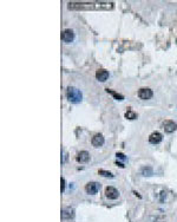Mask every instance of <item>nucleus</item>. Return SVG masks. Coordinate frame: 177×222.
I'll list each match as a JSON object with an SVG mask.
<instances>
[{"mask_svg": "<svg viewBox=\"0 0 177 222\" xmlns=\"http://www.w3.org/2000/svg\"><path fill=\"white\" fill-rule=\"evenodd\" d=\"M96 78H97L99 82H105V81L109 78V72H108L105 69H99V70H97V72H96Z\"/></svg>", "mask_w": 177, "mask_h": 222, "instance_id": "11", "label": "nucleus"}, {"mask_svg": "<svg viewBox=\"0 0 177 222\" xmlns=\"http://www.w3.org/2000/svg\"><path fill=\"white\" fill-rule=\"evenodd\" d=\"M69 10H111L113 7L112 2H70Z\"/></svg>", "mask_w": 177, "mask_h": 222, "instance_id": "1", "label": "nucleus"}, {"mask_svg": "<svg viewBox=\"0 0 177 222\" xmlns=\"http://www.w3.org/2000/svg\"><path fill=\"white\" fill-rule=\"evenodd\" d=\"M76 160H77L78 163H88L90 161V154L88 151H80V152L77 154Z\"/></svg>", "mask_w": 177, "mask_h": 222, "instance_id": "10", "label": "nucleus"}, {"mask_svg": "<svg viewBox=\"0 0 177 222\" xmlns=\"http://www.w3.org/2000/svg\"><path fill=\"white\" fill-rule=\"evenodd\" d=\"M104 142H105V139H104L103 135H100V133H96V135L92 137V139H91L92 145H93V147H96V148L102 147V145L104 144Z\"/></svg>", "mask_w": 177, "mask_h": 222, "instance_id": "8", "label": "nucleus"}, {"mask_svg": "<svg viewBox=\"0 0 177 222\" xmlns=\"http://www.w3.org/2000/svg\"><path fill=\"white\" fill-rule=\"evenodd\" d=\"M65 190V180L61 177V193Z\"/></svg>", "mask_w": 177, "mask_h": 222, "instance_id": "18", "label": "nucleus"}, {"mask_svg": "<svg viewBox=\"0 0 177 222\" xmlns=\"http://www.w3.org/2000/svg\"><path fill=\"white\" fill-rule=\"evenodd\" d=\"M162 139H163V136H162V133H158V131H155V133H152L149 136V142L151 144H158V143L162 142Z\"/></svg>", "mask_w": 177, "mask_h": 222, "instance_id": "9", "label": "nucleus"}, {"mask_svg": "<svg viewBox=\"0 0 177 222\" xmlns=\"http://www.w3.org/2000/svg\"><path fill=\"white\" fill-rule=\"evenodd\" d=\"M100 189V184L98 182H88L85 185V191L90 195H94Z\"/></svg>", "mask_w": 177, "mask_h": 222, "instance_id": "3", "label": "nucleus"}, {"mask_svg": "<svg viewBox=\"0 0 177 222\" xmlns=\"http://www.w3.org/2000/svg\"><path fill=\"white\" fill-rule=\"evenodd\" d=\"M116 164H117V166H119V167H121V168H124V164H122V163H119V162H118V161H117V162H116Z\"/></svg>", "mask_w": 177, "mask_h": 222, "instance_id": "19", "label": "nucleus"}, {"mask_svg": "<svg viewBox=\"0 0 177 222\" xmlns=\"http://www.w3.org/2000/svg\"><path fill=\"white\" fill-rule=\"evenodd\" d=\"M106 92H108V93H111L117 100H123V99H124V96H123V95H121V93H118V92H116V91H113V90L106 89Z\"/></svg>", "mask_w": 177, "mask_h": 222, "instance_id": "13", "label": "nucleus"}, {"mask_svg": "<svg viewBox=\"0 0 177 222\" xmlns=\"http://www.w3.org/2000/svg\"><path fill=\"white\" fill-rule=\"evenodd\" d=\"M105 196L109 200H116V199H118L119 193L115 187H106L105 188Z\"/></svg>", "mask_w": 177, "mask_h": 222, "instance_id": "5", "label": "nucleus"}, {"mask_svg": "<svg viewBox=\"0 0 177 222\" xmlns=\"http://www.w3.org/2000/svg\"><path fill=\"white\" fill-rule=\"evenodd\" d=\"M98 173H99V175H102L104 177H113V175L110 171H106V170H103V169H100Z\"/></svg>", "mask_w": 177, "mask_h": 222, "instance_id": "16", "label": "nucleus"}, {"mask_svg": "<svg viewBox=\"0 0 177 222\" xmlns=\"http://www.w3.org/2000/svg\"><path fill=\"white\" fill-rule=\"evenodd\" d=\"M117 157H118V158H121V160H127V157H125V156H124L122 152H117Z\"/></svg>", "mask_w": 177, "mask_h": 222, "instance_id": "17", "label": "nucleus"}, {"mask_svg": "<svg viewBox=\"0 0 177 222\" xmlns=\"http://www.w3.org/2000/svg\"><path fill=\"white\" fill-rule=\"evenodd\" d=\"M73 216H75L73 209H71V208H65V209H63V212H61V219H64V220H70V219H72Z\"/></svg>", "mask_w": 177, "mask_h": 222, "instance_id": "12", "label": "nucleus"}, {"mask_svg": "<svg viewBox=\"0 0 177 222\" xmlns=\"http://www.w3.org/2000/svg\"><path fill=\"white\" fill-rule=\"evenodd\" d=\"M125 118H128V119H136L137 118V114L133 112L132 110H128L125 112Z\"/></svg>", "mask_w": 177, "mask_h": 222, "instance_id": "14", "label": "nucleus"}, {"mask_svg": "<svg viewBox=\"0 0 177 222\" xmlns=\"http://www.w3.org/2000/svg\"><path fill=\"white\" fill-rule=\"evenodd\" d=\"M75 38V34H73V31L70 30V29H66L63 31L61 33V40L65 42V43H71Z\"/></svg>", "mask_w": 177, "mask_h": 222, "instance_id": "7", "label": "nucleus"}, {"mask_svg": "<svg viewBox=\"0 0 177 222\" xmlns=\"http://www.w3.org/2000/svg\"><path fill=\"white\" fill-rule=\"evenodd\" d=\"M138 97L143 100H146V99H150L152 96H154V92L151 89H148V88H142V89L138 90Z\"/></svg>", "mask_w": 177, "mask_h": 222, "instance_id": "4", "label": "nucleus"}, {"mask_svg": "<svg viewBox=\"0 0 177 222\" xmlns=\"http://www.w3.org/2000/svg\"><path fill=\"white\" fill-rule=\"evenodd\" d=\"M66 96H67V99L71 102V103H79L83 98V95L80 92V90H78L77 88H73V86H69L67 90H66Z\"/></svg>", "mask_w": 177, "mask_h": 222, "instance_id": "2", "label": "nucleus"}, {"mask_svg": "<svg viewBox=\"0 0 177 222\" xmlns=\"http://www.w3.org/2000/svg\"><path fill=\"white\" fill-rule=\"evenodd\" d=\"M142 173H143L144 176H151V175H152V169H151L150 167H148V168L145 167V168H143Z\"/></svg>", "mask_w": 177, "mask_h": 222, "instance_id": "15", "label": "nucleus"}, {"mask_svg": "<svg viewBox=\"0 0 177 222\" xmlns=\"http://www.w3.org/2000/svg\"><path fill=\"white\" fill-rule=\"evenodd\" d=\"M163 129L165 130V133H171L177 129V124L174 121H171V119H167V121L163 123Z\"/></svg>", "mask_w": 177, "mask_h": 222, "instance_id": "6", "label": "nucleus"}]
</instances>
